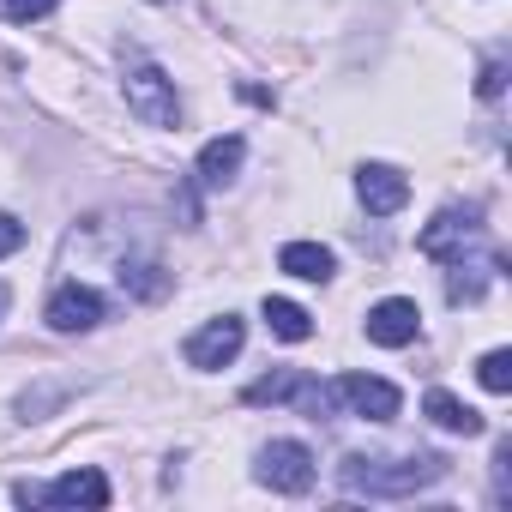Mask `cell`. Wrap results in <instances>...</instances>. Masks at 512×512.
Returning a JSON list of instances; mask_svg holds the SVG:
<instances>
[{
	"label": "cell",
	"instance_id": "6da1fadb",
	"mask_svg": "<svg viewBox=\"0 0 512 512\" xmlns=\"http://www.w3.org/2000/svg\"><path fill=\"white\" fill-rule=\"evenodd\" d=\"M344 488L350 494H380V500H398V494H416L428 482L446 476V458L422 452V458H344Z\"/></svg>",
	"mask_w": 512,
	"mask_h": 512
},
{
	"label": "cell",
	"instance_id": "7a4b0ae2",
	"mask_svg": "<svg viewBox=\"0 0 512 512\" xmlns=\"http://www.w3.org/2000/svg\"><path fill=\"white\" fill-rule=\"evenodd\" d=\"M127 109H133L145 127H175V121H181V103H175L169 73H163V67H151V61L127 67Z\"/></svg>",
	"mask_w": 512,
	"mask_h": 512
},
{
	"label": "cell",
	"instance_id": "3957f363",
	"mask_svg": "<svg viewBox=\"0 0 512 512\" xmlns=\"http://www.w3.org/2000/svg\"><path fill=\"white\" fill-rule=\"evenodd\" d=\"M13 500H19V506H109V476H103V470H67L55 488L19 482Z\"/></svg>",
	"mask_w": 512,
	"mask_h": 512
},
{
	"label": "cell",
	"instance_id": "277c9868",
	"mask_svg": "<svg viewBox=\"0 0 512 512\" xmlns=\"http://www.w3.org/2000/svg\"><path fill=\"white\" fill-rule=\"evenodd\" d=\"M482 241V217H476V205L464 211V205H446L422 235H416V247L428 253V260H458L464 247H476Z\"/></svg>",
	"mask_w": 512,
	"mask_h": 512
},
{
	"label": "cell",
	"instance_id": "5b68a950",
	"mask_svg": "<svg viewBox=\"0 0 512 512\" xmlns=\"http://www.w3.org/2000/svg\"><path fill=\"white\" fill-rule=\"evenodd\" d=\"M260 482L278 494H308L314 488V452L302 440H272L260 452Z\"/></svg>",
	"mask_w": 512,
	"mask_h": 512
},
{
	"label": "cell",
	"instance_id": "8992f818",
	"mask_svg": "<svg viewBox=\"0 0 512 512\" xmlns=\"http://www.w3.org/2000/svg\"><path fill=\"white\" fill-rule=\"evenodd\" d=\"M241 344H247V326H241L235 314H223V320H205V326L187 338V362L211 374V368L235 362V356H241Z\"/></svg>",
	"mask_w": 512,
	"mask_h": 512
},
{
	"label": "cell",
	"instance_id": "52a82bcc",
	"mask_svg": "<svg viewBox=\"0 0 512 512\" xmlns=\"http://www.w3.org/2000/svg\"><path fill=\"white\" fill-rule=\"evenodd\" d=\"M338 398H344L356 416H368V422H392V416L404 410L398 386H392V380H374V374H344V380H338Z\"/></svg>",
	"mask_w": 512,
	"mask_h": 512
},
{
	"label": "cell",
	"instance_id": "ba28073f",
	"mask_svg": "<svg viewBox=\"0 0 512 512\" xmlns=\"http://www.w3.org/2000/svg\"><path fill=\"white\" fill-rule=\"evenodd\" d=\"M55 332H91L97 320H103V296L97 290H85V284H67V290H55L49 296V314H43Z\"/></svg>",
	"mask_w": 512,
	"mask_h": 512
},
{
	"label": "cell",
	"instance_id": "9c48e42d",
	"mask_svg": "<svg viewBox=\"0 0 512 512\" xmlns=\"http://www.w3.org/2000/svg\"><path fill=\"white\" fill-rule=\"evenodd\" d=\"M356 193H362V205H368L374 217H392V211H404V199H410V181H404L392 163H368V169L356 175Z\"/></svg>",
	"mask_w": 512,
	"mask_h": 512
},
{
	"label": "cell",
	"instance_id": "30bf717a",
	"mask_svg": "<svg viewBox=\"0 0 512 512\" xmlns=\"http://www.w3.org/2000/svg\"><path fill=\"white\" fill-rule=\"evenodd\" d=\"M416 332H422V314H416V302L392 296V302L368 308V338H374V344H386V350H404Z\"/></svg>",
	"mask_w": 512,
	"mask_h": 512
},
{
	"label": "cell",
	"instance_id": "8fae6325",
	"mask_svg": "<svg viewBox=\"0 0 512 512\" xmlns=\"http://www.w3.org/2000/svg\"><path fill=\"white\" fill-rule=\"evenodd\" d=\"M241 157H247V145H241L235 133H223V139H211V145L199 151V181H205V187H223V181H235V169H241Z\"/></svg>",
	"mask_w": 512,
	"mask_h": 512
},
{
	"label": "cell",
	"instance_id": "7c38bea8",
	"mask_svg": "<svg viewBox=\"0 0 512 512\" xmlns=\"http://www.w3.org/2000/svg\"><path fill=\"white\" fill-rule=\"evenodd\" d=\"M278 266H284L290 278H302V284H326V278H332V253H326L320 241H290V247L278 253Z\"/></svg>",
	"mask_w": 512,
	"mask_h": 512
},
{
	"label": "cell",
	"instance_id": "4fadbf2b",
	"mask_svg": "<svg viewBox=\"0 0 512 512\" xmlns=\"http://www.w3.org/2000/svg\"><path fill=\"white\" fill-rule=\"evenodd\" d=\"M422 410H428V422H434V428H446V434H464V440H470V434H482V416H476L470 404H458L452 392H428V398H422Z\"/></svg>",
	"mask_w": 512,
	"mask_h": 512
},
{
	"label": "cell",
	"instance_id": "5bb4252c",
	"mask_svg": "<svg viewBox=\"0 0 512 512\" xmlns=\"http://www.w3.org/2000/svg\"><path fill=\"white\" fill-rule=\"evenodd\" d=\"M266 326H272V338H284V344H308V338H314V314L296 308V302H284V296H266Z\"/></svg>",
	"mask_w": 512,
	"mask_h": 512
},
{
	"label": "cell",
	"instance_id": "9a60e30c",
	"mask_svg": "<svg viewBox=\"0 0 512 512\" xmlns=\"http://www.w3.org/2000/svg\"><path fill=\"white\" fill-rule=\"evenodd\" d=\"M308 380H314V374H302V368H284V374H266V380H253L241 398H247V404H296Z\"/></svg>",
	"mask_w": 512,
	"mask_h": 512
},
{
	"label": "cell",
	"instance_id": "2e32d148",
	"mask_svg": "<svg viewBox=\"0 0 512 512\" xmlns=\"http://www.w3.org/2000/svg\"><path fill=\"white\" fill-rule=\"evenodd\" d=\"M488 284H494V260H464V253H458V260H452V278H446V296H452V302H476Z\"/></svg>",
	"mask_w": 512,
	"mask_h": 512
},
{
	"label": "cell",
	"instance_id": "e0dca14e",
	"mask_svg": "<svg viewBox=\"0 0 512 512\" xmlns=\"http://www.w3.org/2000/svg\"><path fill=\"white\" fill-rule=\"evenodd\" d=\"M476 380L500 398V392H512V350H488L482 362H476Z\"/></svg>",
	"mask_w": 512,
	"mask_h": 512
},
{
	"label": "cell",
	"instance_id": "ac0fdd59",
	"mask_svg": "<svg viewBox=\"0 0 512 512\" xmlns=\"http://www.w3.org/2000/svg\"><path fill=\"white\" fill-rule=\"evenodd\" d=\"M61 7V0H0V13L7 19H19V25H31V19H49Z\"/></svg>",
	"mask_w": 512,
	"mask_h": 512
},
{
	"label": "cell",
	"instance_id": "d6986e66",
	"mask_svg": "<svg viewBox=\"0 0 512 512\" xmlns=\"http://www.w3.org/2000/svg\"><path fill=\"white\" fill-rule=\"evenodd\" d=\"M25 247V223L13 217V211H0V260H7V253H19Z\"/></svg>",
	"mask_w": 512,
	"mask_h": 512
},
{
	"label": "cell",
	"instance_id": "ffe728a7",
	"mask_svg": "<svg viewBox=\"0 0 512 512\" xmlns=\"http://www.w3.org/2000/svg\"><path fill=\"white\" fill-rule=\"evenodd\" d=\"M500 85H506V61H488L482 79H476V91H482V97H500Z\"/></svg>",
	"mask_w": 512,
	"mask_h": 512
}]
</instances>
